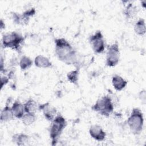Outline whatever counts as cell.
Wrapping results in <instances>:
<instances>
[{
    "mask_svg": "<svg viewBox=\"0 0 146 146\" xmlns=\"http://www.w3.org/2000/svg\"><path fill=\"white\" fill-rule=\"evenodd\" d=\"M55 52L58 58L67 64H73L76 62V52L64 38H60L55 40Z\"/></svg>",
    "mask_w": 146,
    "mask_h": 146,
    "instance_id": "1",
    "label": "cell"
},
{
    "mask_svg": "<svg viewBox=\"0 0 146 146\" xmlns=\"http://www.w3.org/2000/svg\"><path fill=\"white\" fill-rule=\"evenodd\" d=\"M127 122L132 133L134 135L140 134L144 125V117L141 110L138 108H133Z\"/></svg>",
    "mask_w": 146,
    "mask_h": 146,
    "instance_id": "2",
    "label": "cell"
},
{
    "mask_svg": "<svg viewBox=\"0 0 146 146\" xmlns=\"http://www.w3.org/2000/svg\"><path fill=\"white\" fill-rule=\"evenodd\" d=\"M50 129V137L51 139V144L55 145L59 137L67 125L66 119L60 115L55 116L51 121Z\"/></svg>",
    "mask_w": 146,
    "mask_h": 146,
    "instance_id": "3",
    "label": "cell"
},
{
    "mask_svg": "<svg viewBox=\"0 0 146 146\" xmlns=\"http://www.w3.org/2000/svg\"><path fill=\"white\" fill-rule=\"evenodd\" d=\"M113 104L108 96H103L99 98L92 106V110L104 116H109L113 112Z\"/></svg>",
    "mask_w": 146,
    "mask_h": 146,
    "instance_id": "4",
    "label": "cell"
},
{
    "mask_svg": "<svg viewBox=\"0 0 146 146\" xmlns=\"http://www.w3.org/2000/svg\"><path fill=\"white\" fill-rule=\"evenodd\" d=\"M24 38L15 31L4 34L2 39V44L5 47L10 48L18 51L20 50Z\"/></svg>",
    "mask_w": 146,
    "mask_h": 146,
    "instance_id": "5",
    "label": "cell"
},
{
    "mask_svg": "<svg viewBox=\"0 0 146 146\" xmlns=\"http://www.w3.org/2000/svg\"><path fill=\"white\" fill-rule=\"evenodd\" d=\"M120 54L119 44L116 42L108 47L106 55V65L111 67L116 66L119 62Z\"/></svg>",
    "mask_w": 146,
    "mask_h": 146,
    "instance_id": "6",
    "label": "cell"
},
{
    "mask_svg": "<svg viewBox=\"0 0 146 146\" xmlns=\"http://www.w3.org/2000/svg\"><path fill=\"white\" fill-rule=\"evenodd\" d=\"M89 41L94 52L96 54L103 52L105 49V41L100 31H97L93 35H91Z\"/></svg>",
    "mask_w": 146,
    "mask_h": 146,
    "instance_id": "7",
    "label": "cell"
},
{
    "mask_svg": "<svg viewBox=\"0 0 146 146\" xmlns=\"http://www.w3.org/2000/svg\"><path fill=\"white\" fill-rule=\"evenodd\" d=\"M35 13V9L34 8H31L25 11L23 13H22V14L14 13L13 14L14 22L17 24L26 25L29 22L30 17L33 16Z\"/></svg>",
    "mask_w": 146,
    "mask_h": 146,
    "instance_id": "8",
    "label": "cell"
},
{
    "mask_svg": "<svg viewBox=\"0 0 146 146\" xmlns=\"http://www.w3.org/2000/svg\"><path fill=\"white\" fill-rule=\"evenodd\" d=\"M89 133L92 138L98 141H102L105 139L106 133L101 126L94 124L89 129Z\"/></svg>",
    "mask_w": 146,
    "mask_h": 146,
    "instance_id": "9",
    "label": "cell"
},
{
    "mask_svg": "<svg viewBox=\"0 0 146 146\" xmlns=\"http://www.w3.org/2000/svg\"><path fill=\"white\" fill-rule=\"evenodd\" d=\"M39 110H42L45 118L51 121H52L55 117L57 112L56 108L50 105L48 103L39 105Z\"/></svg>",
    "mask_w": 146,
    "mask_h": 146,
    "instance_id": "10",
    "label": "cell"
},
{
    "mask_svg": "<svg viewBox=\"0 0 146 146\" xmlns=\"http://www.w3.org/2000/svg\"><path fill=\"white\" fill-rule=\"evenodd\" d=\"M34 64L38 68H47L52 67V63L48 58L42 55H38L35 58Z\"/></svg>",
    "mask_w": 146,
    "mask_h": 146,
    "instance_id": "11",
    "label": "cell"
},
{
    "mask_svg": "<svg viewBox=\"0 0 146 146\" xmlns=\"http://www.w3.org/2000/svg\"><path fill=\"white\" fill-rule=\"evenodd\" d=\"M112 84L116 91H120L126 87L127 82L121 76L115 75L112 79Z\"/></svg>",
    "mask_w": 146,
    "mask_h": 146,
    "instance_id": "12",
    "label": "cell"
},
{
    "mask_svg": "<svg viewBox=\"0 0 146 146\" xmlns=\"http://www.w3.org/2000/svg\"><path fill=\"white\" fill-rule=\"evenodd\" d=\"M11 110L14 117L18 119H21L25 114L24 104H22L18 100H15L12 105Z\"/></svg>",
    "mask_w": 146,
    "mask_h": 146,
    "instance_id": "13",
    "label": "cell"
},
{
    "mask_svg": "<svg viewBox=\"0 0 146 146\" xmlns=\"http://www.w3.org/2000/svg\"><path fill=\"white\" fill-rule=\"evenodd\" d=\"M14 116L11 107L6 105L1 112L0 119L1 121H9L13 119Z\"/></svg>",
    "mask_w": 146,
    "mask_h": 146,
    "instance_id": "14",
    "label": "cell"
},
{
    "mask_svg": "<svg viewBox=\"0 0 146 146\" xmlns=\"http://www.w3.org/2000/svg\"><path fill=\"white\" fill-rule=\"evenodd\" d=\"M39 106L37 103L33 99H29L25 104L24 108L26 113H35L37 110L39 109Z\"/></svg>",
    "mask_w": 146,
    "mask_h": 146,
    "instance_id": "15",
    "label": "cell"
},
{
    "mask_svg": "<svg viewBox=\"0 0 146 146\" xmlns=\"http://www.w3.org/2000/svg\"><path fill=\"white\" fill-rule=\"evenodd\" d=\"M12 139L13 142L18 145H24L29 141V137L25 133H19L15 134L13 136Z\"/></svg>",
    "mask_w": 146,
    "mask_h": 146,
    "instance_id": "16",
    "label": "cell"
},
{
    "mask_svg": "<svg viewBox=\"0 0 146 146\" xmlns=\"http://www.w3.org/2000/svg\"><path fill=\"white\" fill-rule=\"evenodd\" d=\"M134 30L136 34L139 35H143L146 32V26L145 20L144 19H139L135 24Z\"/></svg>",
    "mask_w": 146,
    "mask_h": 146,
    "instance_id": "17",
    "label": "cell"
},
{
    "mask_svg": "<svg viewBox=\"0 0 146 146\" xmlns=\"http://www.w3.org/2000/svg\"><path fill=\"white\" fill-rule=\"evenodd\" d=\"M21 119L23 124L27 126L34 123L36 120V117L35 113H26L23 115Z\"/></svg>",
    "mask_w": 146,
    "mask_h": 146,
    "instance_id": "18",
    "label": "cell"
},
{
    "mask_svg": "<svg viewBox=\"0 0 146 146\" xmlns=\"http://www.w3.org/2000/svg\"><path fill=\"white\" fill-rule=\"evenodd\" d=\"M33 64L32 60L27 56L23 55L20 59L19 66L22 70H26L31 67Z\"/></svg>",
    "mask_w": 146,
    "mask_h": 146,
    "instance_id": "19",
    "label": "cell"
},
{
    "mask_svg": "<svg viewBox=\"0 0 146 146\" xmlns=\"http://www.w3.org/2000/svg\"><path fill=\"white\" fill-rule=\"evenodd\" d=\"M124 13L127 18H132L137 13V7L132 3H129L126 7Z\"/></svg>",
    "mask_w": 146,
    "mask_h": 146,
    "instance_id": "20",
    "label": "cell"
},
{
    "mask_svg": "<svg viewBox=\"0 0 146 146\" xmlns=\"http://www.w3.org/2000/svg\"><path fill=\"white\" fill-rule=\"evenodd\" d=\"M79 77V71L78 70H73L69 72L67 75V78L68 80L74 84H76L78 81Z\"/></svg>",
    "mask_w": 146,
    "mask_h": 146,
    "instance_id": "21",
    "label": "cell"
},
{
    "mask_svg": "<svg viewBox=\"0 0 146 146\" xmlns=\"http://www.w3.org/2000/svg\"><path fill=\"white\" fill-rule=\"evenodd\" d=\"M139 99L141 100V102H143V104L145 103V99H146V92H145V90H142L139 92Z\"/></svg>",
    "mask_w": 146,
    "mask_h": 146,
    "instance_id": "22",
    "label": "cell"
},
{
    "mask_svg": "<svg viewBox=\"0 0 146 146\" xmlns=\"http://www.w3.org/2000/svg\"><path fill=\"white\" fill-rule=\"evenodd\" d=\"M9 80V78L7 76H1V88H3V87L6 85Z\"/></svg>",
    "mask_w": 146,
    "mask_h": 146,
    "instance_id": "23",
    "label": "cell"
}]
</instances>
